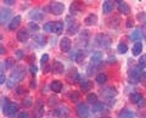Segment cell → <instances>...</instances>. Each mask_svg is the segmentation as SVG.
<instances>
[{"label": "cell", "instance_id": "obj_22", "mask_svg": "<svg viewBox=\"0 0 146 118\" xmlns=\"http://www.w3.org/2000/svg\"><path fill=\"white\" fill-rule=\"evenodd\" d=\"M50 89H51L54 93H60L62 90V83L60 80H54L52 83L50 84Z\"/></svg>", "mask_w": 146, "mask_h": 118}, {"label": "cell", "instance_id": "obj_45", "mask_svg": "<svg viewBox=\"0 0 146 118\" xmlns=\"http://www.w3.org/2000/svg\"><path fill=\"white\" fill-rule=\"evenodd\" d=\"M25 93H26V90H25V88H22V87H18L16 89V94L17 95H22V94H25Z\"/></svg>", "mask_w": 146, "mask_h": 118}, {"label": "cell", "instance_id": "obj_46", "mask_svg": "<svg viewBox=\"0 0 146 118\" xmlns=\"http://www.w3.org/2000/svg\"><path fill=\"white\" fill-rule=\"evenodd\" d=\"M29 71H31V73H32V74H35V73H36V71H38V67L34 66V65H31Z\"/></svg>", "mask_w": 146, "mask_h": 118}, {"label": "cell", "instance_id": "obj_56", "mask_svg": "<svg viewBox=\"0 0 146 118\" xmlns=\"http://www.w3.org/2000/svg\"><path fill=\"white\" fill-rule=\"evenodd\" d=\"M106 118H107V117H106Z\"/></svg>", "mask_w": 146, "mask_h": 118}, {"label": "cell", "instance_id": "obj_44", "mask_svg": "<svg viewBox=\"0 0 146 118\" xmlns=\"http://www.w3.org/2000/svg\"><path fill=\"white\" fill-rule=\"evenodd\" d=\"M18 118H29V115L27 111H22L18 113Z\"/></svg>", "mask_w": 146, "mask_h": 118}, {"label": "cell", "instance_id": "obj_2", "mask_svg": "<svg viewBox=\"0 0 146 118\" xmlns=\"http://www.w3.org/2000/svg\"><path fill=\"white\" fill-rule=\"evenodd\" d=\"M94 43H95V45H96V46H99V48H107V46H110V45H111L112 40H111V38H110L108 35L100 33V34H98L96 37H95Z\"/></svg>", "mask_w": 146, "mask_h": 118}, {"label": "cell", "instance_id": "obj_53", "mask_svg": "<svg viewBox=\"0 0 146 118\" xmlns=\"http://www.w3.org/2000/svg\"><path fill=\"white\" fill-rule=\"evenodd\" d=\"M4 4H6V5H12V4H15V1H13V0H5Z\"/></svg>", "mask_w": 146, "mask_h": 118}, {"label": "cell", "instance_id": "obj_24", "mask_svg": "<svg viewBox=\"0 0 146 118\" xmlns=\"http://www.w3.org/2000/svg\"><path fill=\"white\" fill-rule=\"evenodd\" d=\"M78 30H79V23H77V22L73 23V22H72V23L70 25V27L67 28V33L73 35V34H76Z\"/></svg>", "mask_w": 146, "mask_h": 118}, {"label": "cell", "instance_id": "obj_27", "mask_svg": "<svg viewBox=\"0 0 146 118\" xmlns=\"http://www.w3.org/2000/svg\"><path fill=\"white\" fill-rule=\"evenodd\" d=\"M118 118H135V115L129 110H123L119 112Z\"/></svg>", "mask_w": 146, "mask_h": 118}, {"label": "cell", "instance_id": "obj_50", "mask_svg": "<svg viewBox=\"0 0 146 118\" xmlns=\"http://www.w3.org/2000/svg\"><path fill=\"white\" fill-rule=\"evenodd\" d=\"M31 88H32V89H33V88L35 89V88H36V80H35V79H32V80H31Z\"/></svg>", "mask_w": 146, "mask_h": 118}, {"label": "cell", "instance_id": "obj_38", "mask_svg": "<svg viewBox=\"0 0 146 118\" xmlns=\"http://www.w3.org/2000/svg\"><path fill=\"white\" fill-rule=\"evenodd\" d=\"M13 58L12 57H9V58H6L5 61H4V63H5V67H7V68H10V67H12L13 66Z\"/></svg>", "mask_w": 146, "mask_h": 118}, {"label": "cell", "instance_id": "obj_16", "mask_svg": "<svg viewBox=\"0 0 146 118\" xmlns=\"http://www.w3.org/2000/svg\"><path fill=\"white\" fill-rule=\"evenodd\" d=\"M17 39L20 40L21 43H26L27 40L29 39V32L27 30V29H21V30H18V33H17Z\"/></svg>", "mask_w": 146, "mask_h": 118}, {"label": "cell", "instance_id": "obj_18", "mask_svg": "<svg viewBox=\"0 0 146 118\" xmlns=\"http://www.w3.org/2000/svg\"><path fill=\"white\" fill-rule=\"evenodd\" d=\"M51 70H52L54 73L61 74V73H63V71H65V67H63V65H62L61 62H58V61H54L52 66H51Z\"/></svg>", "mask_w": 146, "mask_h": 118}, {"label": "cell", "instance_id": "obj_39", "mask_svg": "<svg viewBox=\"0 0 146 118\" xmlns=\"http://www.w3.org/2000/svg\"><path fill=\"white\" fill-rule=\"evenodd\" d=\"M48 61H49V55L48 54H44V55L42 56V58H40V63H42V66L44 67L48 63Z\"/></svg>", "mask_w": 146, "mask_h": 118}, {"label": "cell", "instance_id": "obj_40", "mask_svg": "<svg viewBox=\"0 0 146 118\" xmlns=\"http://www.w3.org/2000/svg\"><path fill=\"white\" fill-rule=\"evenodd\" d=\"M57 102H58V99L56 96H51V97L49 99V106H51V107L56 105Z\"/></svg>", "mask_w": 146, "mask_h": 118}, {"label": "cell", "instance_id": "obj_36", "mask_svg": "<svg viewBox=\"0 0 146 118\" xmlns=\"http://www.w3.org/2000/svg\"><path fill=\"white\" fill-rule=\"evenodd\" d=\"M44 30L45 32H52V28H54V22H48V23L44 25Z\"/></svg>", "mask_w": 146, "mask_h": 118}, {"label": "cell", "instance_id": "obj_4", "mask_svg": "<svg viewBox=\"0 0 146 118\" xmlns=\"http://www.w3.org/2000/svg\"><path fill=\"white\" fill-rule=\"evenodd\" d=\"M44 116V103L42 100H36L33 111V118H42Z\"/></svg>", "mask_w": 146, "mask_h": 118}, {"label": "cell", "instance_id": "obj_41", "mask_svg": "<svg viewBox=\"0 0 146 118\" xmlns=\"http://www.w3.org/2000/svg\"><path fill=\"white\" fill-rule=\"evenodd\" d=\"M70 97H71L72 101H78V100H79V94H78V91H73V93L70 95Z\"/></svg>", "mask_w": 146, "mask_h": 118}, {"label": "cell", "instance_id": "obj_52", "mask_svg": "<svg viewBox=\"0 0 146 118\" xmlns=\"http://www.w3.org/2000/svg\"><path fill=\"white\" fill-rule=\"evenodd\" d=\"M17 57H18V58H22V57H23V51H22V50H17Z\"/></svg>", "mask_w": 146, "mask_h": 118}, {"label": "cell", "instance_id": "obj_32", "mask_svg": "<svg viewBox=\"0 0 146 118\" xmlns=\"http://www.w3.org/2000/svg\"><path fill=\"white\" fill-rule=\"evenodd\" d=\"M96 82L99 84H105L107 82V76L105 74V73H99L98 76H96Z\"/></svg>", "mask_w": 146, "mask_h": 118}, {"label": "cell", "instance_id": "obj_11", "mask_svg": "<svg viewBox=\"0 0 146 118\" xmlns=\"http://www.w3.org/2000/svg\"><path fill=\"white\" fill-rule=\"evenodd\" d=\"M66 78H67V82H68V83H71V84L76 83V82L79 79L78 71H77L76 68H71L70 72L67 73V77H66Z\"/></svg>", "mask_w": 146, "mask_h": 118}, {"label": "cell", "instance_id": "obj_42", "mask_svg": "<svg viewBox=\"0 0 146 118\" xmlns=\"http://www.w3.org/2000/svg\"><path fill=\"white\" fill-rule=\"evenodd\" d=\"M28 27H29L31 30H34V32H36L39 29V26L36 23H34V22H31V23H28Z\"/></svg>", "mask_w": 146, "mask_h": 118}, {"label": "cell", "instance_id": "obj_7", "mask_svg": "<svg viewBox=\"0 0 146 118\" xmlns=\"http://www.w3.org/2000/svg\"><path fill=\"white\" fill-rule=\"evenodd\" d=\"M77 115L80 118H88L89 117V107L85 103H79L77 106Z\"/></svg>", "mask_w": 146, "mask_h": 118}, {"label": "cell", "instance_id": "obj_8", "mask_svg": "<svg viewBox=\"0 0 146 118\" xmlns=\"http://www.w3.org/2000/svg\"><path fill=\"white\" fill-rule=\"evenodd\" d=\"M55 115H56L58 118H67L70 116V108H68L66 105H61L60 107L56 108Z\"/></svg>", "mask_w": 146, "mask_h": 118}, {"label": "cell", "instance_id": "obj_1", "mask_svg": "<svg viewBox=\"0 0 146 118\" xmlns=\"http://www.w3.org/2000/svg\"><path fill=\"white\" fill-rule=\"evenodd\" d=\"M25 74H26L25 67L23 66H16L15 70H13V72L10 74V77H9V79L6 82L7 88L11 89V88L15 87V84L20 83V82L25 78Z\"/></svg>", "mask_w": 146, "mask_h": 118}, {"label": "cell", "instance_id": "obj_30", "mask_svg": "<svg viewBox=\"0 0 146 118\" xmlns=\"http://www.w3.org/2000/svg\"><path fill=\"white\" fill-rule=\"evenodd\" d=\"M86 100H88V102H90L91 105H96V103L99 102L96 94H94V93H90V94L86 95Z\"/></svg>", "mask_w": 146, "mask_h": 118}, {"label": "cell", "instance_id": "obj_37", "mask_svg": "<svg viewBox=\"0 0 146 118\" xmlns=\"http://www.w3.org/2000/svg\"><path fill=\"white\" fill-rule=\"evenodd\" d=\"M84 57H85V54L83 51H78V54H77V58H76V61L78 62V63H82V61L84 60Z\"/></svg>", "mask_w": 146, "mask_h": 118}, {"label": "cell", "instance_id": "obj_19", "mask_svg": "<svg viewBox=\"0 0 146 118\" xmlns=\"http://www.w3.org/2000/svg\"><path fill=\"white\" fill-rule=\"evenodd\" d=\"M113 7H115V3L110 1V0H106L102 4V11L104 13H111L113 11Z\"/></svg>", "mask_w": 146, "mask_h": 118}, {"label": "cell", "instance_id": "obj_12", "mask_svg": "<svg viewBox=\"0 0 146 118\" xmlns=\"http://www.w3.org/2000/svg\"><path fill=\"white\" fill-rule=\"evenodd\" d=\"M29 17L34 21H40V20L44 19V11L42 10V9H34V10L31 11Z\"/></svg>", "mask_w": 146, "mask_h": 118}, {"label": "cell", "instance_id": "obj_3", "mask_svg": "<svg viewBox=\"0 0 146 118\" xmlns=\"http://www.w3.org/2000/svg\"><path fill=\"white\" fill-rule=\"evenodd\" d=\"M3 113L5 116H11L12 113H16L18 111V106L13 102H5L3 105Z\"/></svg>", "mask_w": 146, "mask_h": 118}, {"label": "cell", "instance_id": "obj_14", "mask_svg": "<svg viewBox=\"0 0 146 118\" xmlns=\"http://www.w3.org/2000/svg\"><path fill=\"white\" fill-rule=\"evenodd\" d=\"M143 35H144L143 29H141V28H136V29L133 30V33L129 35V39H130V40H134V42L138 43V42H140V40H141Z\"/></svg>", "mask_w": 146, "mask_h": 118}, {"label": "cell", "instance_id": "obj_21", "mask_svg": "<svg viewBox=\"0 0 146 118\" xmlns=\"http://www.w3.org/2000/svg\"><path fill=\"white\" fill-rule=\"evenodd\" d=\"M63 26H65V23H63L62 21H56V22H54L52 33H55V34H61L62 30H63Z\"/></svg>", "mask_w": 146, "mask_h": 118}, {"label": "cell", "instance_id": "obj_35", "mask_svg": "<svg viewBox=\"0 0 146 118\" xmlns=\"http://www.w3.org/2000/svg\"><path fill=\"white\" fill-rule=\"evenodd\" d=\"M139 66L141 68H145L146 67V55H141L139 58Z\"/></svg>", "mask_w": 146, "mask_h": 118}, {"label": "cell", "instance_id": "obj_55", "mask_svg": "<svg viewBox=\"0 0 146 118\" xmlns=\"http://www.w3.org/2000/svg\"><path fill=\"white\" fill-rule=\"evenodd\" d=\"M0 51H1L0 54H5V49H4V46H1V48H0Z\"/></svg>", "mask_w": 146, "mask_h": 118}, {"label": "cell", "instance_id": "obj_10", "mask_svg": "<svg viewBox=\"0 0 146 118\" xmlns=\"http://www.w3.org/2000/svg\"><path fill=\"white\" fill-rule=\"evenodd\" d=\"M71 48H72V42H71V39L68 37H65V38H62L60 40V49H61V51L68 52L71 50Z\"/></svg>", "mask_w": 146, "mask_h": 118}, {"label": "cell", "instance_id": "obj_48", "mask_svg": "<svg viewBox=\"0 0 146 118\" xmlns=\"http://www.w3.org/2000/svg\"><path fill=\"white\" fill-rule=\"evenodd\" d=\"M133 25H134V22H133V20H127V27H128V28H130V27H133Z\"/></svg>", "mask_w": 146, "mask_h": 118}, {"label": "cell", "instance_id": "obj_47", "mask_svg": "<svg viewBox=\"0 0 146 118\" xmlns=\"http://www.w3.org/2000/svg\"><path fill=\"white\" fill-rule=\"evenodd\" d=\"M139 82H141L143 84H146V71L143 73V76L140 77V80H139Z\"/></svg>", "mask_w": 146, "mask_h": 118}, {"label": "cell", "instance_id": "obj_20", "mask_svg": "<svg viewBox=\"0 0 146 118\" xmlns=\"http://www.w3.org/2000/svg\"><path fill=\"white\" fill-rule=\"evenodd\" d=\"M84 23L88 25V26H94V25H96V23H98V16L95 15V13H90L89 16L85 17Z\"/></svg>", "mask_w": 146, "mask_h": 118}, {"label": "cell", "instance_id": "obj_9", "mask_svg": "<svg viewBox=\"0 0 146 118\" xmlns=\"http://www.w3.org/2000/svg\"><path fill=\"white\" fill-rule=\"evenodd\" d=\"M101 95L105 99H112L117 95V90L115 87H107L101 90Z\"/></svg>", "mask_w": 146, "mask_h": 118}, {"label": "cell", "instance_id": "obj_51", "mask_svg": "<svg viewBox=\"0 0 146 118\" xmlns=\"http://www.w3.org/2000/svg\"><path fill=\"white\" fill-rule=\"evenodd\" d=\"M136 105H138L139 107H145V105H146V103H145V100L143 99V100H141V101H139L138 103H136Z\"/></svg>", "mask_w": 146, "mask_h": 118}, {"label": "cell", "instance_id": "obj_26", "mask_svg": "<svg viewBox=\"0 0 146 118\" xmlns=\"http://www.w3.org/2000/svg\"><path fill=\"white\" fill-rule=\"evenodd\" d=\"M91 88H93V83L90 80H82V83H80L82 91H89Z\"/></svg>", "mask_w": 146, "mask_h": 118}, {"label": "cell", "instance_id": "obj_25", "mask_svg": "<svg viewBox=\"0 0 146 118\" xmlns=\"http://www.w3.org/2000/svg\"><path fill=\"white\" fill-rule=\"evenodd\" d=\"M131 51H133V55L134 56H139L140 54H141V51H143V43H140V42L135 43Z\"/></svg>", "mask_w": 146, "mask_h": 118}, {"label": "cell", "instance_id": "obj_28", "mask_svg": "<svg viewBox=\"0 0 146 118\" xmlns=\"http://www.w3.org/2000/svg\"><path fill=\"white\" fill-rule=\"evenodd\" d=\"M34 42L38 43V45H40V46H43V45L46 44V38L43 34H36L34 37Z\"/></svg>", "mask_w": 146, "mask_h": 118}, {"label": "cell", "instance_id": "obj_34", "mask_svg": "<svg viewBox=\"0 0 146 118\" xmlns=\"http://www.w3.org/2000/svg\"><path fill=\"white\" fill-rule=\"evenodd\" d=\"M104 110V103L102 102H98L96 105H93V111L96 113V112H100Z\"/></svg>", "mask_w": 146, "mask_h": 118}, {"label": "cell", "instance_id": "obj_17", "mask_svg": "<svg viewBox=\"0 0 146 118\" xmlns=\"http://www.w3.org/2000/svg\"><path fill=\"white\" fill-rule=\"evenodd\" d=\"M11 16V11L9 10V9H1V13H0V22H1V25H5L9 17Z\"/></svg>", "mask_w": 146, "mask_h": 118}, {"label": "cell", "instance_id": "obj_15", "mask_svg": "<svg viewBox=\"0 0 146 118\" xmlns=\"http://www.w3.org/2000/svg\"><path fill=\"white\" fill-rule=\"evenodd\" d=\"M21 21H22V17L21 16H15L11 20L10 23H9V29H10V30L17 29L18 27H20V25H21Z\"/></svg>", "mask_w": 146, "mask_h": 118}, {"label": "cell", "instance_id": "obj_33", "mask_svg": "<svg viewBox=\"0 0 146 118\" xmlns=\"http://www.w3.org/2000/svg\"><path fill=\"white\" fill-rule=\"evenodd\" d=\"M117 50H118V52L119 54H125L128 51V46L124 43H119L118 44V46H117Z\"/></svg>", "mask_w": 146, "mask_h": 118}, {"label": "cell", "instance_id": "obj_54", "mask_svg": "<svg viewBox=\"0 0 146 118\" xmlns=\"http://www.w3.org/2000/svg\"><path fill=\"white\" fill-rule=\"evenodd\" d=\"M141 29H143V33H144V37L146 38V23L144 25V27H143V28H141Z\"/></svg>", "mask_w": 146, "mask_h": 118}, {"label": "cell", "instance_id": "obj_29", "mask_svg": "<svg viewBox=\"0 0 146 118\" xmlns=\"http://www.w3.org/2000/svg\"><path fill=\"white\" fill-rule=\"evenodd\" d=\"M144 97L141 96V94H139V93H133V94H130V96H129V100L133 103H138L139 101H141Z\"/></svg>", "mask_w": 146, "mask_h": 118}, {"label": "cell", "instance_id": "obj_5", "mask_svg": "<svg viewBox=\"0 0 146 118\" xmlns=\"http://www.w3.org/2000/svg\"><path fill=\"white\" fill-rule=\"evenodd\" d=\"M65 10V5L60 1H52L50 4V11H51L54 15H61Z\"/></svg>", "mask_w": 146, "mask_h": 118}, {"label": "cell", "instance_id": "obj_6", "mask_svg": "<svg viewBox=\"0 0 146 118\" xmlns=\"http://www.w3.org/2000/svg\"><path fill=\"white\" fill-rule=\"evenodd\" d=\"M144 72L141 71V67L138 66V67H134V68H131L130 71V79L133 80V83H136V82L140 80V77L143 76Z\"/></svg>", "mask_w": 146, "mask_h": 118}, {"label": "cell", "instance_id": "obj_49", "mask_svg": "<svg viewBox=\"0 0 146 118\" xmlns=\"http://www.w3.org/2000/svg\"><path fill=\"white\" fill-rule=\"evenodd\" d=\"M6 83L5 82V76H4V73H0V84H4Z\"/></svg>", "mask_w": 146, "mask_h": 118}, {"label": "cell", "instance_id": "obj_23", "mask_svg": "<svg viewBox=\"0 0 146 118\" xmlns=\"http://www.w3.org/2000/svg\"><path fill=\"white\" fill-rule=\"evenodd\" d=\"M102 60V52L100 51H95L93 55H91V63H94V65H99L100 62Z\"/></svg>", "mask_w": 146, "mask_h": 118}, {"label": "cell", "instance_id": "obj_13", "mask_svg": "<svg viewBox=\"0 0 146 118\" xmlns=\"http://www.w3.org/2000/svg\"><path fill=\"white\" fill-rule=\"evenodd\" d=\"M117 5H118V11L122 15H129L130 13V7L125 1H117Z\"/></svg>", "mask_w": 146, "mask_h": 118}, {"label": "cell", "instance_id": "obj_31", "mask_svg": "<svg viewBox=\"0 0 146 118\" xmlns=\"http://www.w3.org/2000/svg\"><path fill=\"white\" fill-rule=\"evenodd\" d=\"M80 3H72V5H71V13L73 15V13H76V12H78L80 11L82 9H83V6L79 5Z\"/></svg>", "mask_w": 146, "mask_h": 118}, {"label": "cell", "instance_id": "obj_43", "mask_svg": "<svg viewBox=\"0 0 146 118\" xmlns=\"http://www.w3.org/2000/svg\"><path fill=\"white\" fill-rule=\"evenodd\" d=\"M23 106L25 107H31L32 106V99L31 97H26L23 100Z\"/></svg>", "mask_w": 146, "mask_h": 118}]
</instances>
